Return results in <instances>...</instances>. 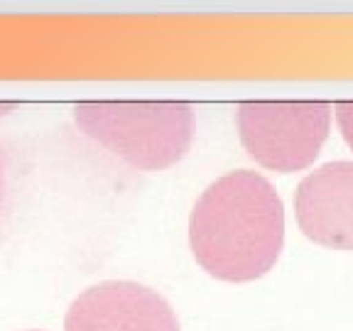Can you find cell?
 Listing matches in <instances>:
<instances>
[{
	"label": "cell",
	"mask_w": 353,
	"mask_h": 331,
	"mask_svg": "<svg viewBox=\"0 0 353 331\" xmlns=\"http://www.w3.org/2000/svg\"><path fill=\"white\" fill-rule=\"evenodd\" d=\"M30 331H42V329H30Z\"/></svg>",
	"instance_id": "cell-9"
},
{
	"label": "cell",
	"mask_w": 353,
	"mask_h": 331,
	"mask_svg": "<svg viewBox=\"0 0 353 331\" xmlns=\"http://www.w3.org/2000/svg\"><path fill=\"white\" fill-rule=\"evenodd\" d=\"M12 108V103H0V116L6 113V110H10Z\"/></svg>",
	"instance_id": "cell-8"
},
{
	"label": "cell",
	"mask_w": 353,
	"mask_h": 331,
	"mask_svg": "<svg viewBox=\"0 0 353 331\" xmlns=\"http://www.w3.org/2000/svg\"><path fill=\"white\" fill-rule=\"evenodd\" d=\"M64 331H182L162 294L138 282L108 280L88 287L66 309Z\"/></svg>",
	"instance_id": "cell-4"
},
{
	"label": "cell",
	"mask_w": 353,
	"mask_h": 331,
	"mask_svg": "<svg viewBox=\"0 0 353 331\" xmlns=\"http://www.w3.org/2000/svg\"><path fill=\"white\" fill-rule=\"evenodd\" d=\"M336 110V121H339V128H341V135L343 140L348 143V148L353 150V101H339L334 106Z\"/></svg>",
	"instance_id": "cell-6"
},
{
	"label": "cell",
	"mask_w": 353,
	"mask_h": 331,
	"mask_svg": "<svg viewBox=\"0 0 353 331\" xmlns=\"http://www.w3.org/2000/svg\"><path fill=\"white\" fill-rule=\"evenodd\" d=\"M238 135L258 165L299 172L319 157L331 128L326 101H243L236 113Z\"/></svg>",
	"instance_id": "cell-3"
},
{
	"label": "cell",
	"mask_w": 353,
	"mask_h": 331,
	"mask_svg": "<svg viewBox=\"0 0 353 331\" xmlns=\"http://www.w3.org/2000/svg\"><path fill=\"white\" fill-rule=\"evenodd\" d=\"M6 204V170H3V157H0V211Z\"/></svg>",
	"instance_id": "cell-7"
},
{
	"label": "cell",
	"mask_w": 353,
	"mask_h": 331,
	"mask_svg": "<svg viewBox=\"0 0 353 331\" xmlns=\"http://www.w3.org/2000/svg\"><path fill=\"white\" fill-rule=\"evenodd\" d=\"M74 121L91 140L145 172L176 165L194 138V108L182 101H86L74 106Z\"/></svg>",
	"instance_id": "cell-2"
},
{
	"label": "cell",
	"mask_w": 353,
	"mask_h": 331,
	"mask_svg": "<svg viewBox=\"0 0 353 331\" xmlns=\"http://www.w3.org/2000/svg\"><path fill=\"white\" fill-rule=\"evenodd\" d=\"M189 245L216 280L268 275L285 245V206L270 179L238 170L209 184L189 216Z\"/></svg>",
	"instance_id": "cell-1"
},
{
	"label": "cell",
	"mask_w": 353,
	"mask_h": 331,
	"mask_svg": "<svg viewBox=\"0 0 353 331\" xmlns=\"http://www.w3.org/2000/svg\"><path fill=\"white\" fill-rule=\"evenodd\" d=\"M297 223L324 248L353 250V162H326L294 192Z\"/></svg>",
	"instance_id": "cell-5"
}]
</instances>
